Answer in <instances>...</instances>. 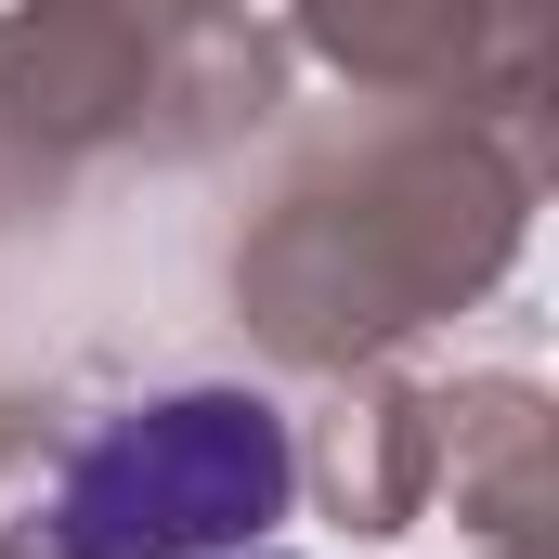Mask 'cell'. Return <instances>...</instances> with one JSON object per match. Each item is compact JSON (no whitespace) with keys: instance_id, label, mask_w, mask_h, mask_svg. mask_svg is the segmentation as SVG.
<instances>
[{"instance_id":"1","label":"cell","mask_w":559,"mask_h":559,"mask_svg":"<svg viewBox=\"0 0 559 559\" xmlns=\"http://www.w3.org/2000/svg\"><path fill=\"white\" fill-rule=\"evenodd\" d=\"M286 508V429L261 391H169L92 429L66 468V559H182Z\"/></svg>"}]
</instances>
